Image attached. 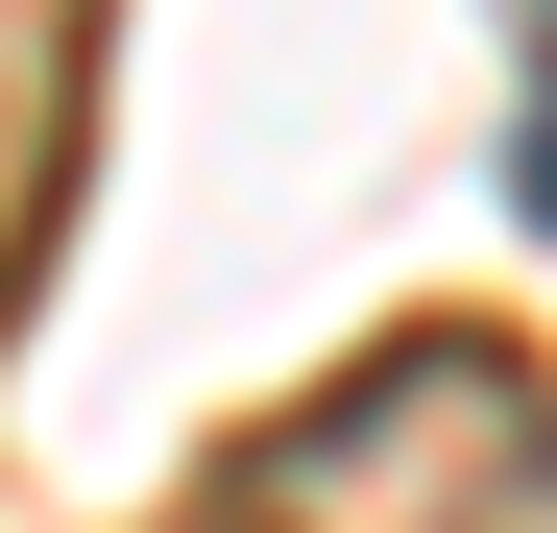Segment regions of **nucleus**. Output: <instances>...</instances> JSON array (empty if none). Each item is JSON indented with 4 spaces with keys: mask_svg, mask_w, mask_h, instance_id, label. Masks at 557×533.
<instances>
[{
    "mask_svg": "<svg viewBox=\"0 0 557 533\" xmlns=\"http://www.w3.org/2000/svg\"><path fill=\"white\" fill-rule=\"evenodd\" d=\"M219 533H557V388L509 339H388L219 461Z\"/></svg>",
    "mask_w": 557,
    "mask_h": 533,
    "instance_id": "nucleus-1",
    "label": "nucleus"
},
{
    "mask_svg": "<svg viewBox=\"0 0 557 533\" xmlns=\"http://www.w3.org/2000/svg\"><path fill=\"white\" fill-rule=\"evenodd\" d=\"M533 219H557V98H533Z\"/></svg>",
    "mask_w": 557,
    "mask_h": 533,
    "instance_id": "nucleus-2",
    "label": "nucleus"
}]
</instances>
